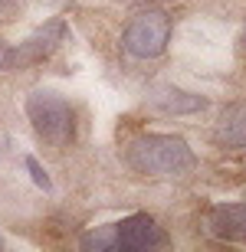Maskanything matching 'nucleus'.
Here are the masks:
<instances>
[{
	"mask_svg": "<svg viewBox=\"0 0 246 252\" xmlns=\"http://www.w3.org/2000/svg\"><path fill=\"white\" fill-rule=\"evenodd\" d=\"M125 160L135 174L164 177V180L187 177L190 170L197 167V158H194L190 144L177 134H138L125 148Z\"/></svg>",
	"mask_w": 246,
	"mask_h": 252,
	"instance_id": "obj_1",
	"label": "nucleus"
},
{
	"mask_svg": "<svg viewBox=\"0 0 246 252\" xmlns=\"http://www.w3.org/2000/svg\"><path fill=\"white\" fill-rule=\"evenodd\" d=\"M27 115L36 134L46 144H66L72 141V131H76V115H72V105L63 98L53 89H36V92L27 98Z\"/></svg>",
	"mask_w": 246,
	"mask_h": 252,
	"instance_id": "obj_2",
	"label": "nucleus"
},
{
	"mask_svg": "<svg viewBox=\"0 0 246 252\" xmlns=\"http://www.w3.org/2000/svg\"><path fill=\"white\" fill-rule=\"evenodd\" d=\"M168 36H171V17L164 10H148L141 17H135L128 27H125V49L138 59H154L161 56L164 46H168Z\"/></svg>",
	"mask_w": 246,
	"mask_h": 252,
	"instance_id": "obj_3",
	"label": "nucleus"
},
{
	"mask_svg": "<svg viewBox=\"0 0 246 252\" xmlns=\"http://www.w3.org/2000/svg\"><path fill=\"white\" fill-rule=\"evenodd\" d=\"M164 236L161 229L154 226L151 216H128L122 223L115 226V249H128V252H138V249H151V246H161Z\"/></svg>",
	"mask_w": 246,
	"mask_h": 252,
	"instance_id": "obj_4",
	"label": "nucleus"
},
{
	"mask_svg": "<svg viewBox=\"0 0 246 252\" xmlns=\"http://www.w3.org/2000/svg\"><path fill=\"white\" fill-rule=\"evenodd\" d=\"M148 102L151 108L164 115H190V112H204L207 108V98H200V95H190L184 89H171V85H161V89H154L148 95Z\"/></svg>",
	"mask_w": 246,
	"mask_h": 252,
	"instance_id": "obj_5",
	"label": "nucleus"
},
{
	"mask_svg": "<svg viewBox=\"0 0 246 252\" xmlns=\"http://www.w3.org/2000/svg\"><path fill=\"white\" fill-rule=\"evenodd\" d=\"M59 33H63V23H46V27H39L23 46H17L20 65H23V63H36V59H46L49 53H56Z\"/></svg>",
	"mask_w": 246,
	"mask_h": 252,
	"instance_id": "obj_6",
	"label": "nucleus"
},
{
	"mask_svg": "<svg viewBox=\"0 0 246 252\" xmlns=\"http://www.w3.org/2000/svg\"><path fill=\"white\" fill-rule=\"evenodd\" d=\"M210 229H213L217 236H223V239H233V243H246V203L220 206V210H213Z\"/></svg>",
	"mask_w": 246,
	"mask_h": 252,
	"instance_id": "obj_7",
	"label": "nucleus"
},
{
	"mask_svg": "<svg viewBox=\"0 0 246 252\" xmlns=\"http://www.w3.org/2000/svg\"><path fill=\"white\" fill-rule=\"evenodd\" d=\"M217 141H220V144H227V148H240V144H246V102L230 105L227 112L220 115Z\"/></svg>",
	"mask_w": 246,
	"mask_h": 252,
	"instance_id": "obj_8",
	"label": "nucleus"
},
{
	"mask_svg": "<svg viewBox=\"0 0 246 252\" xmlns=\"http://www.w3.org/2000/svg\"><path fill=\"white\" fill-rule=\"evenodd\" d=\"M82 246L85 249H115V233H108V229L89 233V236H82Z\"/></svg>",
	"mask_w": 246,
	"mask_h": 252,
	"instance_id": "obj_9",
	"label": "nucleus"
},
{
	"mask_svg": "<svg viewBox=\"0 0 246 252\" xmlns=\"http://www.w3.org/2000/svg\"><path fill=\"white\" fill-rule=\"evenodd\" d=\"M17 65H20L17 46H7V43L0 39V72H7V69H17Z\"/></svg>",
	"mask_w": 246,
	"mask_h": 252,
	"instance_id": "obj_10",
	"label": "nucleus"
},
{
	"mask_svg": "<svg viewBox=\"0 0 246 252\" xmlns=\"http://www.w3.org/2000/svg\"><path fill=\"white\" fill-rule=\"evenodd\" d=\"M27 167H30V174H33V180H36L39 190H49V187H53V184H49V177H46V170L39 167L36 158H27Z\"/></svg>",
	"mask_w": 246,
	"mask_h": 252,
	"instance_id": "obj_11",
	"label": "nucleus"
},
{
	"mask_svg": "<svg viewBox=\"0 0 246 252\" xmlns=\"http://www.w3.org/2000/svg\"><path fill=\"white\" fill-rule=\"evenodd\" d=\"M20 0H0V17H10V13H17Z\"/></svg>",
	"mask_w": 246,
	"mask_h": 252,
	"instance_id": "obj_12",
	"label": "nucleus"
},
{
	"mask_svg": "<svg viewBox=\"0 0 246 252\" xmlns=\"http://www.w3.org/2000/svg\"><path fill=\"white\" fill-rule=\"evenodd\" d=\"M132 3H158V0H132Z\"/></svg>",
	"mask_w": 246,
	"mask_h": 252,
	"instance_id": "obj_13",
	"label": "nucleus"
},
{
	"mask_svg": "<svg viewBox=\"0 0 246 252\" xmlns=\"http://www.w3.org/2000/svg\"><path fill=\"white\" fill-rule=\"evenodd\" d=\"M243 46H246V23H243Z\"/></svg>",
	"mask_w": 246,
	"mask_h": 252,
	"instance_id": "obj_14",
	"label": "nucleus"
}]
</instances>
